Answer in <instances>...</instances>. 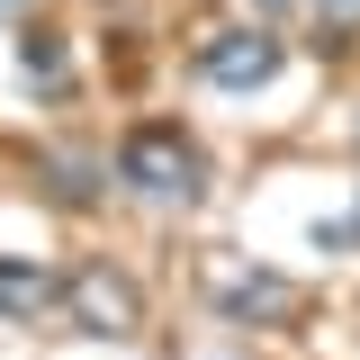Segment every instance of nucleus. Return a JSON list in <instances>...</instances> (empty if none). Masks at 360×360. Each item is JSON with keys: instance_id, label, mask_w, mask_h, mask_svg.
<instances>
[{"instance_id": "obj_2", "label": "nucleus", "mask_w": 360, "mask_h": 360, "mask_svg": "<svg viewBox=\"0 0 360 360\" xmlns=\"http://www.w3.org/2000/svg\"><path fill=\"white\" fill-rule=\"evenodd\" d=\"M54 307H63V324L90 333V342H127V333H144V288H135L127 270H108V262L63 270V279H54Z\"/></svg>"}, {"instance_id": "obj_8", "label": "nucleus", "mask_w": 360, "mask_h": 360, "mask_svg": "<svg viewBox=\"0 0 360 360\" xmlns=\"http://www.w3.org/2000/svg\"><path fill=\"white\" fill-rule=\"evenodd\" d=\"M315 18H324L333 37H352V27H360V0H315Z\"/></svg>"}, {"instance_id": "obj_1", "label": "nucleus", "mask_w": 360, "mask_h": 360, "mask_svg": "<svg viewBox=\"0 0 360 360\" xmlns=\"http://www.w3.org/2000/svg\"><path fill=\"white\" fill-rule=\"evenodd\" d=\"M117 180H127L135 198L189 207V198L207 189V153H198L180 127H127V135H117Z\"/></svg>"}, {"instance_id": "obj_9", "label": "nucleus", "mask_w": 360, "mask_h": 360, "mask_svg": "<svg viewBox=\"0 0 360 360\" xmlns=\"http://www.w3.org/2000/svg\"><path fill=\"white\" fill-rule=\"evenodd\" d=\"M342 234H352V243H360V198H352V217H342Z\"/></svg>"}, {"instance_id": "obj_10", "label": "nucleus", "mask_w": 360, "mask_h": 360, "mask_svg": "<svg viewBox=\"0 0 360 360\" xmlns=\"http://www.w3.org/2000/svg\"><path fill=\"white\" fill-rule=\"evenodd\" d=\"M18 9H27V0H0V18H18Z\"/></svg>"}, {"instance_id": "obj_5", "label": "nucleus", "mask_w": 360, "mask_h": 360, "mask_svg": "<svg viewBox=\"0 0 360 360\" xmlns=\"http://www.w3.org/2000/svg\"><path fill=\"white\" fill-rule=\"evenodd\" d=\"M45 307H54V279L37 262H9L0 252V315H45Z\"/></svg>"}, {"instance_id": "obj_4", "label": "nucleus", "mask_w": 360, "mask_h": 360, "mask_svg": "<svg viewBox=\"0 0 360 360\" xmlns=\"http://www.w3.org/2000/svg\"><path fill=\"white\" fill-rule=\"evenodd\" d=\"M207 297H217V315H225V324H288V315H297V279L225 262L217 279H207Z\"/></svg>"}, {"instance_id": "obj_6", "label": "nucleus", "mask_w": 360, "mask_h": 360, "mask_svg": "<svg viewBox=\"0 0 360 360\" xmlns=\"http://www.w3.org/2000/svg\"><path fill=\"white\" fill-rule=\"evenodd\" d=\"M18 72H27L37 90H63V82H72V63H63V37H54V27H27V37H18Z\"/></svg>"}, {"instance_id": "obj_3", "label": "nucleus", "mask_w": 360, "mask_h": 360, "mask_svg": "<svg viewBox=\"0 0 360 360\" xmlns=\"http://www.w3.org/2000/svg\"><path fill=\"white\" fill-rule=\"evenodd\" d=\"M279 63H288V45L270 27H225V37L198 45V82L207 90H262V82H279Z\"/></svg>"}, {"instance_id": "obj_11", "label": "nucleus", "mask_w": 360, "mask_h": 360, "mask_svg": "<svg viewBox=\"0 0 360 360\" xmlns=\"http://www.w3.org/2000/svg\"><path fill=\"white\" fill-rule=\"evenodd\" d=\"M262 9H297V0H262Z\"/></svg>"}, {"instance_id": "obj_7", "label": "nucleus", "mask_w": 360, "mask_h": 360, "mask_svg": "<svg viewBox=\"0 0 360 360\" xmlns=\"http://www.w3.org/2000/svg\"><path fill=\"white\" fill-rule=\"evenodd\" d=\"M45 180H54V198H63V207H90V198H99L82 162H45Z\"/></svg>"}]
</instances>
